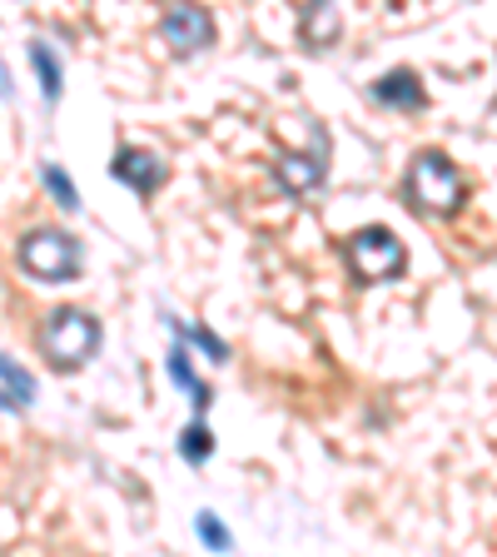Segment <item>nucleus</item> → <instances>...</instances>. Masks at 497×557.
<instances>
[{"label":"nucleus","instance_id":"obj_1","mask_svg":"<svg viewBox=\"0 0 497 557\" xmlns=\"http://www.w3.org/2000/svg\"><path fill=\"white\" fill-rule=\"evenodd\" d=\"M40 348H46V359L55 363L60 373H75L95 359V348H100V324H95L85 309H50L46 313V329H40Z\"/></svg>","mask_w":497,"mask_h":557},{"label":"nucleus","instance_id":"obj_2","mask_svg":"<svg viewBox=\"0 0 497 557\" xmlns=\"http://www.w3.org/2000/svg\"><path fill=\"white\" fill-rule=\"evenodd\" d=\"M85 249L75 234L65 230H30L21 239V269L40 284H65V278H80Z\"/></svg>","mask_w":497,"mask_h":557},{"label":"nucleus","instance_id":"obj_3","mask_svg":"<svg viewBox=\"0 0 497 557\" xmlns=\"http://www.w3.org/2000/svg\"><path fill=\"white\" fill-rule=\"evenodd\" d=\"M463 195H468L463 174H458V164L443 150H423L413 160V170H408V199H413V209L452 214V209L463 205Z\"/></svg>","mask_w":497,"mask_h":557},{"label":"nucleus","instance_id":"obj_4","mask_svg":"<svg viewBox=\"0 0 497 557\" xmlns=\"http://www.w3.org/2000/svg\"><path fill=\"white\" fill-rule=\"evenodd\" d=\"M348 269L363 278V284H378V278H403L408 269V249L394 230H383V224H369L348 239Z\"/></svg>","mask_w":497,"mask_h":557},{"label":"nucleus","instance_id":"obj_5","mask_svg":"<svg viewBox=\"0 0 497 557\" xmlns=\"http://www.w3.org/2000/svg\"><path fill=\"white\" fill-rule=\"evenodd\" d=\"M160 35L170 40L174 55H195V50H204L209 40H214V15H209L204 5H195V0H170V5H164V21H160Z\"/></svg>","mask_w":497,"mask_h":557},{"label":"nucleus","instance_id":"obj_6","mask_svg":"<svg viewBox=\"0 0 497 557\" xmlns=\"http://www.w3.org/2000/svg\"><path fill=\"white\" fill-rule=\"evenodd\" d=\"M324 129H313V154H278V164H274V180H278V189L284 195H303V189H313L319 180H324V170H328V160H324Z\"/></svg>","mask_w":497,"mask_h":557},{"label":"nucleus","instance_id":"obj_7","mask_svg":"<svg viewBox=\"0 0 497 557\" xmlns=\"http://www.w3.org/2000/svg\"><path fill=\"white\" fill-rule=\"evenodd\" d=\"M115 180H120V185H129L135 195H154V189H160L164 180H170V170H164L160 154L125 145V150L115 154Z\"/></svg>","mask_w":497,"mask_h":557},{"label":"nucleus","instance_id":"obj_8","mask_svg":"<svg viewBox=\"0 0 497 557\" xmlns=\"http://www.w3.org/2000/svg\"><path fill=\"white\" fill-rule=\"evenodd\" d=\"M373 100L394 104V110H418V104H428V90L418 81V70H394V75H383V81L373 85Z\"/></svg>","mask_w":497,"mask_h":557},{"label":"nucleus","instance_id":"obj_9","mask_svg":"<svg viewBox=\"0 0 497 557\" xmlns=\"http://www.w3.org/2000/svg\"><path fill=\"white\" fill-rule=\"evenodd\" d=\"M35 404V373L0 354V413H21Z\"/></svg>","mask_w":497,"mask_h":557},{"label":"nucleus","instance_id":"obj_10","mask_svg":"<svg viewBox=\"0 0 497 557\" xmlns=\"http://www.w3.org/2000/svg\"><path fill=\"white\" fill-rule=\"evenodd\" d=\"M170 379L179 383V388H189V404H195V413H209L214 394H209V383L195 379V369H189V348H185V344L170 348Z\"/></svg>","mask_w":497,"mask_h":557},{"label":"nucleus","instance_id":"obj_11","mask_svg":"<svg viewBox=\"0 0 497 557\" xmlns=\"http://www.w3.org/2000/svg\"><path fill=\"white\" fill-rule=\"evenodd\" d=\"M30 65H35V75H40V95L55 104L60 100V60L46 40H30Z\"/></svg>","mask_w":497,"mask_h":557},{"label":"nucleus","instance_id":"obj_12","mask_svg":"<svg viewBox=\"0 0 497 557\" xmlns=\"http://www.w3.org/2000/svg\"><path fill=\"white\" fill-rule=\"evenodd\" d=\"M334 35H338V15L328 11V0H313L309 15H303V40H309L313 50H324Z\"/></svg>","mask_w":497,"mask_h":557},{"label":"nucleus","instance_id":"obj_13","mask_svg":"<svg viewBox=\"0 0 497 557\" xmlns=\"http://www.w3.org/2000/svg\"><path fill=\"white\" fill-rule=\"evenodd\" d=\"M170 329H174V338H179V344H199V348H204V359L209 363H229V344H224V338H214V334H209V329H189V324H174V319H170Z\"/></svg>","mask_w":497,"mask_h":557},{"label":"nucleus","instance_id":"obj_14","mask_svg":"<svg viewBox=\"0 0 497 557\" xmlns=\"http://www.w3.org/2000/svg\"><path fill=\"white\" fill-rule=\"evenodd\" d=\"M179 453H185V463H204L209 453H214V433H209L204 413H195V423L179 433Z\"/></svg>","mask_w":497,"mask_h":557},{"label":"nucleus","instance_id":"obj_15","mask_svg":"<svg viewBox=\"0 0 497 557\" xmlns=\"http://www.w3.org/2000/svg\"><path fill=\"white\" fill-rule=\"evenodd\" d=\"M40 180H46V189H50V199H55L65 214H75L80 209V195H75V180H70L60 164H40Z\"/></svg>","mask_w":497,"mask_h":557},{"label":"nucleus","instance_id":"obj_16","mask_svg":"<svg viewBox=\"0 0 497 557\" xmlns=\"http://www.w3.org/2000/svg\"><path fill=\"white\" fill-rule=\"evenodd\" d=\"M195 528H199V543H204V547H214V553H229V547H234L229 528H224V522H214V518H209V512H199V522H195Z\"/></svg>","mask_w":497,"mask_h":557},{"label":"nucleus","instance_id":"obj_17","mask_svg":"<svg viewBox=\"0 0 497 557\" xmlns=\"http://www.w3.org/2000/svg\"><path fill=\"white\" fill-rule=\"evenodd\" d=\"M0 95H11V75H5V65H0Z\"/></svg>","mask_w":497,"mask_h":557}]
</instances>
